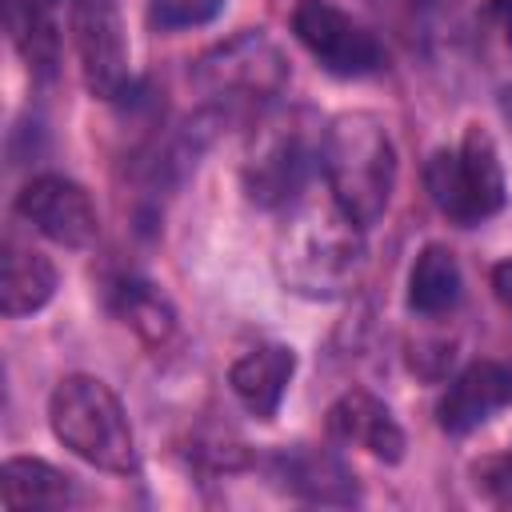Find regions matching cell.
Segmentation results:
<instances>
[{"label":"cell","instance_id":"6da1fadb","mask_svg":"<svg viewBox=\"0 0 512 512\" xmlns=\"http://www.w3.org/2000/svg\"><path fill=\"white\" fill-rule=\"evenodd\" d=\"M364 272V228L328 196H300L276 232V276L288 292L332 300Z\"/></svg>","mask_w":512,"mask_h":512},{"label":"cell","instance_id":"7a4b0ae2","mask_svg":"<svg viewBox=\"0 0 512 512\" xmlns=\"http://www.w3.org/2000/svg\"><path fill=\"white\" fill-rule=\"evenodd\" d=\"M320 172L328 196L360 224L372 228L396 192V148L372 112H344L324 128Z\"/></svg>","mask_w":512,"mask_h":512},{"label":"cell","instance_id":"3957f363","mask_svg":"<svg viewBox=\"0 0 512 512\" xmlns=\"http://www.w3.org/2000/svg\"><path fill=\"white\" fill-rule=\"evenodd\" d=\"M48 424H52V436L92 468L116 472V476L140 472V452H136L128 412L104 380L84 372L64 376L48 396Z\"/></svg>","mask_w":512,"mask_h":512},{"label":"cell","instance_id":"277c9868","mask_svg":"<svg viewBox=\"0 0 512 512\" xmlns=\"http://www.w3.org/2000/svg\"><path fill=\"white\" fill-rule=\"evenodd\" d=\"M320 140L324 132H316L300 112L260 120L240 168L248 200L260 208H292L320 168Z\"/></svg>","mask_w":512,"mask_h":512},{"label":"cell","instance_id":"5b68a950","mask_svg":"<svg viewBox=\"0 0 512 512\" xmlns=\"http://www.w3.org/2000/svg\"><path fill=\"white\" fill-rule=\"evenodd\" d=\"M424 180H428L432 204L460 228H472V224L496 216L508 200L496 140L480 124H472L456 148L432 152Z\"/></svg>","mask_w":512,"mask_h":512},{"label":"cell","instance_id":"8992f818","mask_svg":"<svg viewBox=\"0 0 512 512\" xmlns=\"http://www.w3.org/2000/svg\"><path fill=\"white\" fill-rule=\"evenodd\" d=\"M192 80L220 104H256L284 88L288 64L280 48L260 32H240L228 44L204 52L192 68Z\"/></svg>","mask_w":512,"mask_h":512},{"label":"cell","instance_id":"52a82bcc","mask_svg":"<svg viewBox=\"0 0 512 512\" xmlns=\"http://www.w3.org/2000/svg\"><path fill=\"white\" fill-rule=\"evenodd\" d=\"M292 32L328 76L360 80L384 68L380 40L332 0H300L292 8Z\"/></svg>","mask_w":512,"mask_h":512},{"label":"cell","instance_id":"ba28073f","mask_svg":"<svg viewBox=\"0 0 512 512\" xmlns=\"http://www.w3.org/2000/svg\"><path fill=\"white\" fill-rule=\"evenodd\" d=\"M16 216L60 248H88L100 232L92 196L76 180L56 176V172H44L20 188Z\"/></svg>","mask_w":512,"mask_h":512},{"label":"cell","instance_id":"9c48e42d","mask_svg":"<svg viewBox=\"0 0 512 512\" xmlns=\"http://www.w3.org/2000/svg\"><path fill=\"white\" fill-rule=\"evenodd\" d=\"M72 32H76L80 72H84L88 92L100 100H120L132 84L120 4L116 0H76Z\"/></svg>","mask_w":512,"mask_h":512},{"label":"cell","instance_id":"30bf717a","mask_svg":"<svg viewBox=\"0 0 512 512\" xmlns=\"http://www.w3.org/2000/svg\"><path fill=\"white\" fill-rule=\"evenodd\" d=\"M512 404V364L508 360H472L468 368H460L440 404H436V424L448 436H468L472 428H480L484 420H492V412Z\"/></svg>","mask_w":512,"mask_h":512},{"label":"cell","instance_id":"8fae6325","mask_svg":"<svg viewBox=\"0 0 512 512\" xmlns=\"http://www.w3.org/2000/svg\"><path fill=\"white\" fill-rule=\"evenodd\" d=\"M328 436L336 444H348V448H364L368 456L384 460V464H396L404 456V432L396 424V416L388 412L384 400H376L372 392L364 388H352L344 392L332 408H328Z\"/></svg>","mask_w":512,"mask_h":512},{"label":"cell","instance_id":"7c38bea8","mask_svg":"<svg viewBox=\"0 0 512 512\" xmlns=\"http://www.w3.org/2000/svg\"><path fill=\"white\" fill-rule=\"evenodd\" d=\"M272 480L304 504H356L360 500L356 476L332 452H320L308 444L280 448L272 456Z\"/></svg>","mask_w":512,"mask_h":512},{"label":"cell","instance_id":"4fadbf2b","mask_svg":"<svg viewBox=\"0 0 512 512\" xmlns=\"http://www.w3.org/2000/svg\"><path fill=\"white\" fill-rule=\"evenodd\" d=\"M292 372H296V352L288 344H256L228 368V388L248 416L272 420L288 392Z\"/></svg>","mask_w":512,"mask_h":512},{"label":"cell","instance_id":"5bb4252c","mask_svg":"<svg viewBox=\"0 0 512 512\" xmlns=\"http://www.w3.org/2000/svg\"><path fill=\"white\" fill-rule=\"evenodd\" d=\"M56 296V264L32 244L4 240V276H0V308L4 316L40 312Z\"/></svg>","mask_w":512,"mask_h":512},{"label":"cell","instance_id":"9a60e30c","mask_svg":"<svg viewBox=\"0 0 512 512\" xmlns=\"http://www.w3.org/2000/svg\"><path fill=\"white\" fill-rule=\"evenodd\" d=\"M0 496L8 508H64L76 500V484L48 460L8 456L0 472Z\"/></svg>","mask_w":512,"mask_h":512},{"label":"cell","instance_id":"2e32d148","mask_svg":"<svg viewBox=\"0 0 512 512\" xmlns=\"http://www.w3.org/2000/svg\"><path fill=\"white\" fill-rule=\"evenodd\" d=\"M464 276L444 244H424L408 272V308L416 316H444L460 304Z\"/></svg>","mask_w":512,"mask_h":512},{"label":"cell","instance_id":"e0dca14e","mask_svg":"<svg viewBox=\"0 0 512 512\" xmlns=\"http://www.w3.org/2000/svg\"><path fill=\"white\" fill-rule=\"evenodd\" d=\"M64 0H8V32L28 68L52 72L60 60V12Z\"/></svg>","mask_w":512,"mask_h":512},{"label":"cell","instance_id":"ac0fdd59","mask_svg":"<svg viewBox=\"0 0 512 512\" xmlns=\"http://www.w3.org/2000/svg\"><path fill=\"white\" fill-rule=\"evenodd\" d=\"M116 312L124 316V324H132L148 344L168 340V332L176 328V312L172 304L148 284V280H120L116 284Z\"/></svg>","mask_w":512,"mask_h":512},{"label":"cell","instance_id":"d6986e66","mask_svg":"<svg viewBox=\"0 0 512 512\" xmlns=\"http://www.w3.org/2000/svg\"><path fill=\"white\" fill-rule=\"evenodd\" d=\"M228 0H148V24L156 32H180V28H200L212 24Z\"/></svg>","mask_w":512,"mask_h":512},{"label":"cell","instance_id":"ffe728a7","mask_svg":"<svg viewBox=\"0 0 512 512\" xmlns=\"http://www.w3.org/2000/svg\"><path fill=\"white\" fill-rule=\"evenodd\" d=\"M476 488L500 504V508H512V452L508 456H492L484 464H476Z\"/></svg>","mask_w":512,"mask_h":512},{"label":"cell","instance_id":"44dd1931","mask_svg":"<svg viewBox=\"0 0 512 512\" xmlns=\"http://www.w3.org/2000/svg\"><path fill=\"white\" fill-rule=\"evenodd\" d=\"M492 292H496L500 308H504V312H512V256H508V260H500V264L492 268Z\"/></svg>","mask_w":512,"mask_h":512},{"label":"cell","instance_id":"7402d4cb","mask_svg":"<svg viewBox=\"0 0 512 512\" xmlns=\"http://www.w3.org/2000/svg\"><path fill=\"white\" fill-rule=\"evenodd\" d=\"M504 112H508V116H512V88H508V92H504Z\"/></svg>","mask_w":512,"mask_h":512}]
</instances>
